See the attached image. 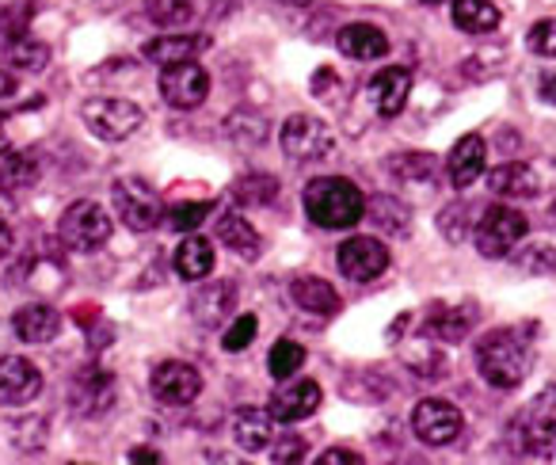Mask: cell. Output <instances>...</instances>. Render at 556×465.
Listing matches in <instances>:
<instances>
[{
  "label": "cell",
  "mask_w": 556,
  "mask_h": 465,
  "mask_svg": "<svg viewBox=\"0 0 556 465\" xmlns=\"http://www.w3.org/2000/svg\"><path fill=\"white\" fill-rule=\"evenodd\" d=\"M533 366V348L526 332L515 328H495L477 343V370L488 386L495 389H518Z\"/></svg>",
  "instance_id": "cell-1"
},
{
  "label": "cell",
  "mask_w": 556,
  "mask_h": 465,
  "mask_svg": "<svg viewBox=\"0 0 556 465\" xmlns=\"http://www.w3.org/2000/svg\"><path fill=\"white\" fill-rule=\"evenodd\" d=\"M305 214L320 229H351L366 217V194L351 179L320 176L305 187Z\"/></svg>",
  "instance_id": "cell-2"
},
{
  "label": "cell",
  "mask_w": 556,
  "mask_h": 465,
  "mask_svg": "<svg viewBox=\"0 0 556 465\" xmlns=\"http://www.w3.org/2000/svg\"><path fill=\"white\" fill-rule=\"evenodd\" d=\"M111 229H115L111 214L92 199L73 202V206L62 214V222H58V237H62V244H65V249H73V252L103 249V244L111 241Z\"/></svg>",
  "instance_id": "cell-3"
},
{
  "label": "cell",
  "mask_w": 556,
  "mask_h": 465,
  "mask_svg": "<svg viewBox=\"0 0 556 465\" xmlns=\"http://www.w3.org/2000/svg\"><path fill=\"white\" fill-rule=\"evenodd\" d=\"M111 199H115V214L123 217V225H130L134 232H149L161 225L164 202L146 179H134V176L118 179V184L111 187Z\"/></svg>",
  "instance_id": "cell-4"
},
{
  "label": "cell",
  "mask_w": 556,
  "mask_h": 465,
  "mask_svg": "<svg viewBox=\"0 0 556 465\" xmlns=\"http://www.w3.org/2000/svg\"><path fill=\"white\" fill-rule=\"evenodd\" d=\"M526 237V217L510 206H492L484 217H480L472 241H477V252L488 260H500L515 249L518 241Z\"/></svg>",
  "instance_id": "cell-5"
},
{
  "label": "cell",
  "mask_w": 556,
  "mask_h": 465,
  "mask_svg": "<svg viewBox=\"0 0 556 465\" xmlns=\"http://www.w3.org/2000/svg\"><path fill=\"white\" fill-rule=\"evenodd\" d=\"M85 126L96 134V138H103V141H123V138H130L134 130L141 126V108L138 103H130V100H88L85 103Z\"/></svg>",
  "instance_id": "cell-6"
},
{
  "label": "cell",
  "mask_w": 556,
  "mask_h": 465,
  "mask_svg": "<svg viewBox=\"0 0 556 465\" xmlns=\"http://www.w3.org/2000/svg\"><path fill=\"white\" fill-rule=\"evenodd\" d=\"M161 96L168 108L179 111H194L199 103H206L210 96V73L194 62H176V65H164L161 73Z\"/></svg>",
  "instance_id": "cell-7"
},
{
  "label": "cell",
  "mask_w": 556,
  "mask_h": 465,
  "mask_svg": "<svg viewBox=\"0 0 556 465\" xmlns=\"http://www.w3.org/2000/svg\"><path fill=\"white\" fill-rule=\"evenodd\" d=\"M465 419L462 412L454 409L450 401H439V397H427L412 409V431L427 442V447H446L462 435Z\"/></svg>",
  "instance_id": "cell-8"
},
{
  "label": "cell",
  "mask_w": 556,
  "mask_h": 465,
  "mask_svg": "<svg viewBox=\"0 0 556 465\" xmlns=\"http://www.w3.org/2000/svg\"><path fill=\"white\" fill-rule=\"evenodd\" d=\"M282 153L290 161H320L332 153V130L317 115H290L282 126Z\"/></svg>",
  "instance_id": "cell-9"
},
{
  "label": "cell",
  "mask_w": 556,
  "mask_h": 465,
  "mask_svg": "<svg viewBox=\"0 0 556 465\" xmlns=\"http://www.w3.org/2000/svg\"><path fill=\"white\" fill-rule=\"evenodd\" d=\"M336 264H340V272L348 275L351 282H374L378 275H386L389 249L378 237H351V241H343L340 252H336Z\"/></svg>",
  "instance_id": "cell-10"
},
{
  "label": "cell",
  "mask_w": 556,
  "mask_h": 465,
  "mask_svg": "<svg viewBox=\"0 0 556 465\" xmlns=\"http://www.w3.org/2000/svg\"><path fill=\"white\" fill-rule=\"evenodd\" d=\"M149 389H153V397L161 404H172V409H184V404H191L194 397L202 393V374L194 370L191 363H161L153 370V378H149Z\"/></svg>",
  "instance_id": "cell-11"
},
{
  "label": "cell",
  "mask_w": 556,
  "mask_h": 465,
  "mask_svg": "<svg viewBox=\"0 0 556 465\" xmlns=\"http://www.w3.org/2000/svg\"><path fill=\"white\" fill-rule=\"evenodd\" d=\"M115 374L100 370V366H92V370H85L77 381H73L70 389V409L77 412V416L85 419H100L111 412V404H115Z\"/></svg>",
  "instance_id": "cell-12"
},
{
  "label": "cell",
  "mask_w": 556,
  "mask_h": 465,
  "mask_svg": "<svg viewBox=\"0 0 556 465\" xmlns=\"http://www.w3.org/2000/svg\"><path fill=\"white\" fill-rule=\"evenodd\" d=\"M42 393V374L35 370L27 359H0V404L20 409V404H31Z\"/></svg>",
  "instance_id": "cell-13"
},
{
  "label": "cell",
  "mask_w": 556,
  "mask_h": 465,
  "mask_svg": "<svg viewBox=\"0 0 556 465\" xmlns=\"http://www.w3.org/2000/svg\"><path fill=\"white\" fill-rule=\"evenodd\" d=\"M320 386L317 381H294V386L278 389L275 397H270L267 412L275 416V424H298V419L313 416V412L320 409Z\"/></svg>",
  "instance_id": "cell-14"
},
{
  "label": "cell",
  "mask_w": 556,
  "mask_h": 465,
  "mask_svg": "<svg viewBox=\"0 0 556 465\" xmlns=\"http://www.w3.org/2000/svg\"><path fill=\"white\" fill-rule=\"evenodd\" d=\"M484 164H488V146L480 134H465L454 149H450V161H446V172H450V184L457 191L472 187L480 176H484Z\"/></svg>",
  "instance_id": "cell-15"
},
{
  "label": "cell",
  "mask_w": 556,
  "mask_h": 465,
  "mask_svg": "<svg viewBox=\"0 0 556 465\" xmlns=\"http://www.w3.org/2000/svg\"><path fill=\"white\" fill-rule=\"evenodd\" d=\"M412 96V73L404 65H389L370 80V100L381 118H396Z\"/></svg>",
  "instance_id": "cell-16"
},
{
  "label": "cell",
  "mask_w": 556,
  "mask_h": 465,
  "mask_svg": "<svg viewBox=\"0 0 556 465\" xmlns=\"http://www.w3.org/2000/svg\"><path fill=\"white\" fill-rule=\"evenodd\" d=\"M477 321V305H431L424 317V332L431 340H442V343H457L465 340V332L472 328Z\"/></svg>",
  "instance_id": "cell-17"
},
{
  "label": "cell",
  "mask_w": 556,
  "mask_h": 465,
  "mask_svg": "<svg viewBox=\"0 0 556 465\" xmlns=\"http://www.w3.org/2000/svg\"><path fill=\"white\" fill-rule=\"evenodd\" d=\"M12 328H16V336L24 343H50L62 332V313L47 302H31V305H24V310H16Z\"/></svg>",
  "instance_id": "cell-18"
},
{
  "label": "cell",
  "mask_w": 556,
  "mask_h": 465,
  "mask_svg": "<svg viewBox=\"0 0 556 465\" xmlns=\"http://www.w3.org/2000/svg\"><path fill=\"white\" fill-rule=\"evenodd\" d=\"M232 305H237V287L232 282H210L206 290L191 298V317L206 328H217L229 321Z\"/></svg>",
  "instance_id": "cell-19"
},
{
  "label": "cell",
  "mask_w": 556,
  "mask_h": 465,
  "mask_svg": "<svg viewBox=\"0 0 556 465\" xmlns=\"http://www.w3.org/2000/svg\"><path fill=\"white\" fill-rule=\"evenodd\" d=\"M232 439L248 454H260L275 442V416L263 409H240L237 419H232Z\"/></svg>",
  "instance_id": "cell-20"
},
{
  "label": "cell",
  "mask_w": 556,
  "mask_h": 465,
  "mask_svg": "<svg viewBox=\"0 0 556 465\" xmlns=\"http://www.w3.org/2000/svg\"><path fill=\"white\" fill-rule=\"evenodd\" d=\"M340 50L355 62H374V58L389 54V39L378 32L374 24H348L340 35H336Z\"/></svg>",
  "instance_id": "cell-21"
},
{
  "label": "cell",
  "mask_w": 556,
  "mask_h": 465,
  "mask_svg": "<svg viewBox=\"0 0 556 465\" xmlns=\"http://www.w3.org/2000/svg\"><path fill=\"white\" fill-rule=\"evenodd\" d=\"M199 50H206V39H202V35H161V39L146 42V62H153V65L194 62Z\"/></svg>",
  "instance_id": "cell-22"
},
{
  "label": "cell",
  "mask_w": 556,
  "mask_h": 465,
  "mask_svg": "<svg viewBox=\"0 0 556 465\" xmlns=\"http://www.w3.org/2000/svg\"><path fill=\"white\" fill-rule=\"evenodd\" d=\"M290 298H294V302L302 305L305 313H317V317H328V313L340 310V294H336L332 282L313 279V275L290 282Z\"/></svg>",
  "instance_id": "cell-23"
},
{
  "label": "cell",
  "mask_w": 556,
  "mask_h": 465,
  "mask_svg": "<svg viewBox=\"0 0 556 465\" xmlns=\"http://www.w3.org/2000/svg\"><path fill=\"white\" fill-rule=\"evenodd\" d=\"M488 187H492L495 194H503V199H530V194H538V176H533L530 164H500V168H492V176H488Z\"/></svg>",
  "instance_id": "cell-24"
},
{
  "label": "cell",
  "mask_w": 556,
  "mask_h": 465,
  "mask_svg": "<svg viewBox=\"0 0 556 465\" xmlns=\"http://www.w3.org/2000/svg\"><path fill=\"white\" fill-rule=\"evenodd\" d=\"M214 272V244L206 237H187L176 249V275L187 282H199Z\"/></svg>",
  "instance_id": "cell-25"
},
{
  "label": "cell",
  "mask_w": 556,
  "mask_h": 465,
  "mask_svg": "<svg viewBox=\"0 0 556 465\" xmlns=\"http://www.w3.org/2000/svg\"><path fill=\"white\" fill-rule=\"evenodd\" d=\"M518 447L530 457H556V416H526L518 431Z\"/></svg>",
  "instance_id": "cell-26"
},
{
  "label": "cell",
  "mask_w": 556,
  "mask_h": 465,
  "mask_svg": "<svg viewBox=\"0 0 556 465\" xmlns=\"http://www.w3.org/2000/svg\"><path fill=\"white\" fill-rule=\"evenodd\" d=\"M454 24H457V32L488 35L503 24V16L492 0H454Z\"/></svg>",
  "instance_id": "cell-27"
},
{
  "label": "cell",
  "mask_w": 556,
  "mask_h": 465,
  "mask_svg": "<svg viewBox=\"0 0 556 465\" xmlns=\"http://www.w3.org/2000/svg\"><path fill=\"white\" fill-rule=\"evenodd\" d=\"M217 241H222L229 252H237V256H244V260L260 256V232H255L240 214H225L222 222H217Z\"/></svg>",
  "instance_id": "cell-28"
},
{
  "label": "cell",
  "mask_w": 556,
  "mask_h": 465,
  "mask_svg": "<svg viewBox=\"0 0 556 465\" xmlns=\"http://www.w3.org/2000/svg\"><path fill=\"white\" fill-rule=\"evenodd\" d=\"M366 214H370L374 225H378L381 232H389V237H401V232H408V225H412L408 206L389 199V194H378L374 202H366Z\"/></svg>",
  "instance_id": "cell-29"
},
{
  "label": "cell",
  "mask_w": 556,
  "mask_h": 465,
  "mask_svg": "<svg viewBox=\"0 0 556 465\" xmlns=\"http://www.w3.org/2000/svg\"><path fill=\"white\" fill-rule=\"evenodd\" d=\"M302 363H305V348L294 340H278L267 355V370H270V378H278V381L294 378V374L302 370Z\"/></svg>",
  "instance_id": "cell-30"
},
{
  "label": "cell",
  "mask_w": 556,
  "mask_h": 465,
  "mask_svg": "<svg viewBox=\"0 0 556 465\" xmlns=\"http://www.w3.org/2000/svg\"><path fill=\"white\" fill-rule=\"evenodd\" d=\"M9 58H12V65H16V70H24V73H39V70H47L50 50H47V42H31V39H27V35H24V39H12Z\"/></svg>",
  "instance_id": "cell-31"
},
{
  "label": "cell",
  "mask_w": 556,
  "mask_h": 465,
  "mask_svg": "<svg viewBox=\"0 0 556 465\" xmlns=\"http://www.w3.org/2000/svg\"><path fill=\"white\" fill-rule=\"evenodd\" d=\"M39 176V164L24 153H4L0 156V184L4 187H27Z\"/></svg>",
  "instance_id": "cell-32"
},
{
  "label": "cell",
  "mask_w": 556,
  "mask_h": 465,
  "mask_svg": "<svg viewBox=\"0 0 556 465\" xmlns=\"http://www.w3.org/2000/svg\"><path fill=\"white\" fill-rule=\"evenodd\" d=\"M427 340H431V336H427ZM408 366L416 374H424V378H442V374H446V355L434 348V340L419 343V348L408 351Z\"/></svg>",
  "instance_id": "cell-33"
},
{
  "label": "cell",
  "mask_w": 556,
  "mask_h": 465,
  "mask_svg": "<svg viewBox=\"0 0 556 465\" xmlns=\"http://www.w3.org/2000/svg\"><path fill=\"white\" fill-rule=\"evenodd\" d=\"M439 229L446 232L450 244L465 241V237H469V229H472V210L465 206V202H454V206H446L439 214Z\"/></svg>",
  "instance_id": "cell-34"
},
{
  "label": "cell",
  "mask_w": 556,
  "mask_h": 465,
  "mask_svg": "<svg viewBox=\"0 0 556 465\" xmlns=\"http://www.w3.org/2000/svg\"><path fill=\"white\" fill-rule=\"evenodd\" d=\"M393 172L401 179H431V176H439V161L427 153H408V156H396Z\"/></svg>",
  "instance_id": "cell-35"
},
{
  "label": "cell",
  "mask_w": 556,
  "mask_h": 465,
  "mask_svg": "<svg viewBox=\"0 0 556 465\" xmlns=\"http://www.w3.org/2000/svg\"><path fill=\"white\" fill-rule=\"evenodd\" d=\"M255 332H260V321H255L252 313H244V317H237L229 328H225L222 348H225V351H244L248 343L255 340Z\"/></svg>",
  "instance_id": "cell-36"
},
{
  "label": "cell",
  "mask_w": 556,
  "mask_h": 465,
  "mask_svg": "<svg viewBox=\"0 0 556 465\" xmlns=\"http://www.w3.org/2000/svg\"><path fill=\"white\" fill-rule=\"evenodd\" d=\"M526 47H530V54H538V58H556V16L533 24L530 35H526Z\"/></svg>",
  "instance_id": "cell-37"
},
{
  "label": "cell",
  "mask_w": 556,
  "mask_h": 465,
  "mask_svg": "<svg viewBox=\"0 0 556 465\" xmlns=\"http://www.w3.org/2000/svg\"><path fill=\"white\" fill-rule=\"evenodd\" d=\"M206 214H210V202H184V206L172 210V225L184 229V232H191L206 222Z\"/></svg>",
  "instance_id": "cell-38"
},
{
  "label": "cell",
  "mask_w": 556,
  "mask_h": 465,
  "mask_svg": "<svg viewBox=\"0 0 556 465\" xmlns=\"http://www.w3.org/2000/svg\"><path fill=\"white\" fill-rule=\"evenodd\" d=\"M191 12L194 0H153V16L161 24H184V20H191Z\"/></svg>",
  "instance_id": "cell-39"
},
{
  "label": "cell",
  "mask_w": 556,
  "mask_h": 465,
  "mask_svg": "<svg viewBox=\"0 0 556 465\" xmlns=\"http://www.w3.org/2000/svg\"><path fill=\"white\" fill-rule=\"evenodd\" d=\"M237 194H240V199L270 202V199H275V179H270V176H252V179H244V184L237 187Z\"/></svg>",
  "instance_id": "cell-40"
},
{
  "label": "cell",
  "mask_w": 556,
  "mask_h": 465,
  "mask_svg": "<svg viewBox=\"0 0 556 465\" xmlns=\"http://www.w3.org/2000/svg\"><path fill=\"white\" fill-rule=\"evenodd\" d=\"M302 457H305V439H298V435L278 439L275 450H270V462H302Z\"/></svg>",
  "instance_id": "cell-41"
},
{
  "label": "cell",
  "mask_w": 556,
  "mask_h": 465,
  "mask_svg": "<svg viewBox=\"0 0 556 465\" xmlns=\"http://www.w3.org/2000/svg\"><path fill=\"white\" fill-rule=\"evenodd\" d=\"M16 100H20V85H16V77H12V73L0 70V111L12 108V103H16Z\"/></svg>",
  "instance_id": "cell-42"
},
{
  "label": "cell",
  "mask_w": 556,
  "mask_h": 465,
  "mask_svg": "<svg viewBox=\"0 0 556 465\" xmlns=\"http://www.w3.org/2000/svg\"><path fill=\"white\" fill-rule=\"evenodd\" d=\"M317 462L320 465H358L363 454H355V450H328V454H320Z\"/></svg>",
  "instance_id": "cell-43"
},
{
  "label": "cell",
  "mask_w": 556,
  "mask_h": 465,
  "mask_svg": "<svg viewBox=\"0 0 556 465\" xmlns=\"http://www.w3.org/2000/svg\"><path fill=\"white\" fill-rule=\"evenodd\" d=\"M538 96L545 103H556V73H541V88H538Z\"/></svg>",
  "instance_id": "cell-44"
},
{
  "label": "cell",
  "mask_w": 556,
  "mask_h": 465,
  "mask_svg": "<svg viewBox=\"0 0 556 465\" xmlns=\"http://www.w3.org/2000/svg\"><path fill=\"white\" fill-rule=\"evenodd\" d=\"M130 462H149V465H156V462H161V454H156V450H149V447H138V450H130Z\"/></svg>",
  "instance_id": "cell-45"
},
{
  "label": "cell",
  "mask_w": 556,
  "mask_h": 465,
  "mask_svg": "<svg viewBox=\"0 0 556 465\" xmlns=\"http://www.w3.org/2000/svg\"><path fill=\"white\" fill-rule=\"evenodd\" d=\"M12 252V232H9V225H0V260L9 256Z\"/></svg>",
  "instance_id": "cell-46"
},
{
  "label": "cell",
  "mask_w": 556,
  "mask_h": 465,
  "mask_svg": "<svg viewBox=\"0 0 556 465\" xmlns=\"http://www.w3.org/2000/svg\"><path fill=\"white\" fill-rule=\"evenodd\" d=\"M424 4H442V0H424Z\"/></svg>",
  "instance_id": "cell-47"
},
{
  "label": "cell",
  "mask_w": 556,
  "mask_h": 465,
  "mask_svg": "<svg viewBox=\"0 0 556 465\" xmlns=\"http://www.w3.org/2000/svg\"><path fill=\"white\" fill-rule=\"evenodd\" d=\"M290 4H305V0H290Z\"/></svg>",
  "instance_id": "cell-48"
}]
</instances>
